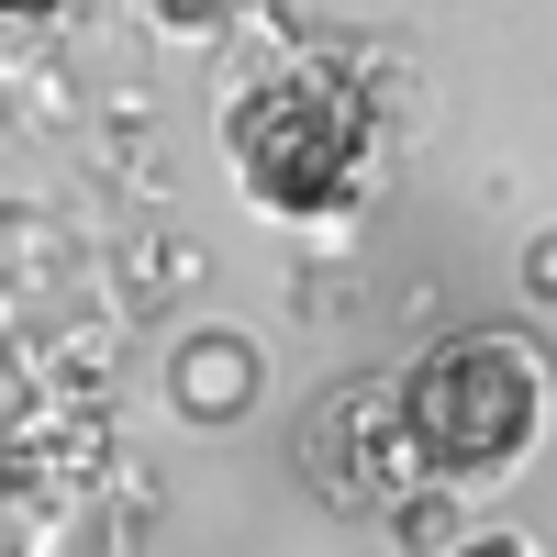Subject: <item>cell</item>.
<instances>
[{"mask_svg":"<svg viewBox=\"0 0 557 557\" xmlns=\"http://www.w3.org/2000/svg\"><path fill=\"white\" fill-rule=\"evenodd\" d=\"M446 557H535V535H502V524H480V535H457Z\"/></svg>","mask_w":557,"mask_h":557,"instance_id":"ba28073f","label":"cell"},{"mask_svg":"<svg viewBox=\"0 0 557 557\" xmlns=\"http://www.w3.org/2000/svg\"><path fill=\"white\" fill-rule=\"evenodd\" d=\"M168 401H178V424H246V412L268 401V346L235 335V323H190V335L168 346Z\"/></svg>","mask_w":557,"mask_h":557,"instance_id":"277c9868","label":"cell"},{"mask_svg":"<svg viewBox=\"0 0 557 557\" xmlns=\"http://www.w3.org/2000/svg\"><path fill=\"white\" fill-rule=\"evenodd\" d=\"M380 524H391L412 557H446V546H457V491H435V480H424V491H401Z\"/></svg>","mask_w":557,"mask_h":557,"instance_id":"5b68a950","label":"cell"},{"mask_svg":"<svg viewBox=\"0 0 557 557\" xmlns=\"http://www.w3.org/2000/svg\"><path fill=\"white\" fill-rule=\"evenodd\" d=\"M546 391H557V357L535 323H446V335L401 368V435H412V469L435 491L469 502L480 480H513L535 435H546Z\"/></svg>","mask_w":557,"mask_h":557,"instance_id":"6da1fadb","label":"cell"},{"mask_svg":"<svg viewBox=\"0 0 557 557\" xmlns=\"http://www.w3.org/2000/svg\"><path fill=\"white\" fill-rule=\"evenodd\" d=\"M301 480L323 491V513H391L401 491H424L412 469V435H401V380H335L301 412Z\"/></svg>","mask_w":557,"mask_h":557,"instance_id":"3957f363","label":"cell"},{"mask_svg":"<svg viewBox=\"0 0 557 557\" xmlns=\"http://www.w3.org/2000/svg\"><path fill=\"white\" fill-rule=\"evenodd\" d=\"M146 12H157L168 34H223V23L246 12V0H146Z\"/></svg>","mask_w":557,"mask_h":557,"instance_id":"8992f818","label":"cell"},{"mask_svg":"<svg viewBox=\"0 0 557 557\" xmlns=\"http://www.w3.org/2000/svg\"><path fill=\"white\" fill-rule=\"evenodd\" d=\"M67 0H0V23H57Z\"/></svg>","mask_w":557,"mask_h":557,"instance_id":"9c48e42d","label":"cell"},{"mask_svg":"<svg viewBox=\"0 0 557 557\" xmlns=\"http://www.w3.org/2000/svg\"><path fill=\"white\" fill-rule=\"evenodd\" d=\"M524 301L557 312V223H535V246H524Z\"/></svg>","mask_w":557,"mask_h":557,"instance_id":"52a82bcc","label":"cell"},{"mask_svg":"<svg viewBox=\"0 0 557 557\" xmlns=\"http://www.w3.org/2000/svg\"><path fill=\"white\" fill-rule=\"evenodd\" d=\"M223 157H235V190L278 223H335L368 168H380V101L357 89L346 57H278L268 78L235 89L223 112Z\"/></svg>","mask_w":557,"mask_h":557,"instance_id":"7a4b0ae2","label":"cell"}]
</instances>
